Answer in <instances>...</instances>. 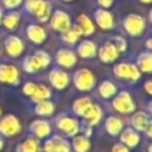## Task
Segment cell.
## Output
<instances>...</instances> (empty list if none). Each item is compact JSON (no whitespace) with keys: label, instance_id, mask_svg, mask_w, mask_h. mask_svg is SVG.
I'll return each mask as SVG.
<instances>
[{"label":"cell","instance_id":"74e56055","mask_svg":"<svg viewBox=\"0 0 152 152\" xmlns=\"http://www.w3.org/2000/svg\"><path fill=\"white\" fill-rule=\"evenodd\" d=\"M3 1H4V5L7 8H16L18 5L21 4L23 0H3Z\"/></svg>","mask_w":152,"mask_h":152},{"label":"cell","instance_id":"8d00e7d4","mask_svg":"<svg viewBox=\"0 0 152 152\" xmlns=\"http://www.w3.org/2000/svg\"><path fill=\"white\" fill-rule=\"evenodd\" d=\"M36 88H37L36 84H34V83H27L26 86H24V88H23V92H24L26 95H28V96H32V95L35 94V91H36Z\"/></svg>","mask_w":152,"mask_h":152},{"label":"cell","instance_id":"6da1fadb","mask_svg":"<svg viewBox=\"0 0 152 152\" xmlns=\"http://www.w3.org/2000/svg\"><path fill=\"white\" fill-rule=\"evenodd\" d=\"M124 28L131 36H139L143 34L145 28V21L142 16L132 13V15L127 16L124 20Z\"/></svg>","mask_w":152,"mask_h":152},{"label":"cell","instance_id":"f1b7e54d","mask_svg":"<svg viewBox=\"0 0 152 152\" xmlns=\"http://www.w3.org/2000/svg\"><path fill=\"white\" fill-rule=\"evenodd\" d=\"M99 92L103 97L110 99V97H112L113 95L116 94V87H115V84L111 83V81H104V83H102V86H100Z\"/></svg>","mask_w":152,"mask_h":152},{"label":"cell","instance_id":"8992f818","mask_svg":"<svg viewBox=\"0 0 152 152\" xmlns=\"http://www.w3.org/2000/svg\"><path fill=\"white\" fill-rule=\"evenodd\" d=\"M0 81L7 84H18L19 83V72L15 66L1 64L0 66Z\"/></svg>","mask_w":152,"mask_h":152},{"label":"cell","instance_id":"f6af8a7d","mask_svg":"<svg viewBox=\"0 0 152 152\" xmlns=\"http://www.w3.org/2000/svg\"><path fill=\"white\" fill-rule=\"evenodd\" d=\"M1 16H3V12H1V10H0V23H1Z\"/></svg>","mask_w":152,"mask_h":152},{"label":"cell","instance_id":"f546056e","mask_svg":"<svg viewBox=\"0 0 152 152\" xmlns=\"http://www.w3.org/2000/svg\"><path fill=\"white\" fill-rule=\"evenodd\" d=\"M81 35V31H80V28H79L77 26H74V28L72 29H67V31H64L63 32V39H64V42H67V43H75L76 40H77V37Z\"/></svg>","mask_w":152,"mask_h":152},{"label":"cell","instance_id":"2e32d148","mask_svg":"<svg viewBox=\"0 0 152 152\" xmlns=\"http://www.w3.org/2000/svg\"><path fill=\"white\" fill-rule=\"evenodd\" d=\"M120 139H121V142L127 145V147L134 148V147H136L137 143H139L140 136H139V134H137L135 129L127 128V129H124V131L121 132Z\"/></svg>","mask_w":152,"mask_h":152},{"label":"cell","instance_id":"f35d334b","mask_svg":"<svg viewBox=\"0 0 152 152\" xmlns=\"http://www.w3.org/2000/svg\"><path fill=\"white\" fill-rule=\"evenodd\" d=\"M112 152H129V151H128V148H127L126 145H123V144H116V145H113Z\"/></svg>","mask_w":152,"mask_h":152},{"label":"cell","instance_id":"7c38bea8","mask_svg":"<svg viewBox=\"0 0 152 152\" xmlns=\"http://www.w3.org/2000/svg\"><path fill=\"white\" fill-rule=\"evenodd\" d=\"M50 81L55 88L58 89H64L67 86H68L69 77L68 75L64 71H60V69H53L50 74Z\"/></svg>","mask_w":152,"mask_h":152},{"label":"cell","instance_id":"b9f144b4","mask_svg":"<svg viewBox=\"0 0 152 152\" xmlns=\"http://www.w3.org/2000/svg\"><path fill=\"white\" fill-rule=\"evenodd\" d=\"M151 45H152L151 40H148V42H147V47H148V48H152V47H151Z\"/></svg>","mask_w":152,"mask_h":152},{"label":"cell","instance_id":"d6a6232c","mask_svg":"<svg viewBox=\"0 0 152 152\" xmlns=\"http://www.w3.org/2000/svg\"><path fill=\"white\" fill-rule=\"evenodd\" d=\"M20 152H37V142L34 139H27L20 145Z\"/></svg>","mask_w":152,"mask_h":152},{"label":"cell","instance_id":"ba28073f","mask_svg":"<svg viewBox=\"0 0 152 152\" xmlns=\"http://www.w3.org/2000/svg\"><path fill=\"white\" fill-rule=\"evenodd\" d=\"M45 152H69V144L60 136H55L51 140L45 142L44 144Z\"/></svg>","mask_w":152,"mask_h":152},{"label":"cell","instance_id":"d6986e66","mask_svg":"<svg viewBox=\"0 0 152 152\" xmlns=\"http://www.w3.org/2000/svg\"><path fill=\"white\" fill-rule=\"evenodd\" d=\"M77 53L81 58H94V56L96 55V45L92 42L84 40V42H81L80 44H79Z\"/></svg>","mask_w":152,"mask_h":152},{"label":"cell","instance_id":"7bdbcfd3","mask_svg":"<svg viewBox=\"0 0 152 152\" xmlns=\"http://www.w3.org/2000/svg\"><path fill=\"white\" fill-rule=\"evenodd\" d=\"M3 145H4V143H3L1 137H0V150H1V148H3Z\"/></svg>","mask_w":152,"mask_h":152},{"label":"cell","instance_id":"7402d4cb","mask_svg":"<svg viewBox=\"0 0 152 152\" xmlns=\"http://www.w3.org/2000/svg\"><path fill=\"white\" fill-rule=\"evenodd\" d=\"M150 118L147 113L144 112H137L132 116V126L137 129V131H144L145 127L150 124Z\"/></svg>","mask_w":152,"mask_h":152},{"label":"cell","instance_id":"bcb514c9","mask_svg":"<svg viewBox=\"0 0 152 152\" xmlns=\"http://www.w3.org/2000/svg\"><path fill=\"white\" fill-rule=\"evenodd\" d=\"M66 1H71V0H66Z\"/></svg>","mask_w":152,"mask_h":152},{"label":"cell","instance_id":"4dcf8cb0","mask_svg":"<svg viewBox=\"0 0 152 152\" xmlns=\"http://www.w3.org/2000/svg\"><path fill=\"white\" fill-rule=\"evenodd\" d=\"M24 69H26L27 72H36V71H39V69H42V66H40V63L37 61L36 56L32 55L26 59V61H24Z\"/></svg>","mask_w":152,"mask_h":152},{"label":"cell","instance_id":"60d3db41","mask_svg":"<svg viewBox=\"0 0 152 152\" xmlns=\"http://www.w3.org/2000/svg\"><path fill=\"white\" fill-rule=\"evenodd\" d=\"M145 91H147L148 94H152V83L151 81H147V83H145Z\"/></svg>","mask_w":152,"mask_h":152},{"label":"cell","instance_id":"ac0fdd59","mask_svg":"<svg viewBox=\"0 0 152 152\" xmlns=\"http://www.w3.org/2000/svg\"><path fill=\"white\" fill-rule=\"evenodd\" d=\"M27 35H28L29 39L34 43H36V44L43 43L45 40V37H47L44 29L39 26H35V24H32V26H29L28 28H27Z\"/></svg>","mask_w":152,"mask_h":152},{"label":"cell","instance_id":"1f68e13d","mask_svg":"<svg viewBox=\"0 0 152 152\" xmlns=\"http://www.w3.org/2000/svg\"><path fill=\"white\" fill-rule=\"evenodd\" d=\"M19 23V13L18 12H11L3 19V24L7 27L8 29H13Z\"/></svg>","mask_w":152,"mask_h":152},{"label":"cell","instance_id":"ee69618b","mask_svg":"<svg viewBox=\"0 0 152 152\" xmlns=\"http://www.w3.org/2000/svg\"><path fill=\"white\" fill-rule=\"evenodd\" d=\"M140 1H143V3H151L152 0H140Z\"/></svg>","mask_w":152,"mask_h":152},{"label":"cell","instance_id":"ab89813d","mask_svg":"<svg viewBox=\"0 0 152 152\" xmlns=\"http://www.w3.org/2000/svg\"><path fill=\"white\" fill-rule=\"evenodd\" d=\"M97 1H99L100 5H103V7L108 8V7H111V5H112L113 0H97Z\"/></svg>","mask_w":152,"mask_h":152},{"label":"cell","instance_id":"277c9868","mask_svg":"<svg viewBox=\"0 0 152 152\" xmlns=\"http://www.w3.org/2000/svg\"><path fill=\"white\" fill-rule=\"evenodd\" d=\"M113 72L120 79H131V80H137L140 77V71L136 66L134 64H127V63H120L115 66Z\"/></svg>","mask_w":152,"mask_h":152},{"label":"cell","instance_id":"836d02e7","mask_svg":"<svg viewBox=\"0 0 152 152\" xmlns=\"http://www.w3.org/2000/svg\"><path fill=\"white\" fill-rule=\"evenodd\" d=\"M35 56H36L37 61L40 63V66H42V68H45V67L50 64L51 61V58L48 53H45L44 51H37L36 53H35Z\"/></svg>","mask_w":152,"mask_h":152},{"label":"cell","instance_id":"44dd1931","mask_svg":"<svg viewBox=\"0 0 152 152\" xmlns=\"http://www.w3.org/2000/svg\"><path fill=\"white\" fill-rule=\"evenodd\" d=\"M121 128H123V121L120 119L115 118V116H111V118L107 119L105 121V129L108 131V134L115 136V135L120 134Z\"/></svg>","mask_w":152,"mask_h":152},{"label":"cell","instance_id":"8fae6325","mask_svg":"<svg viewBox=\"0 0 152 152\" xmlns=\"http://www.w3.org/2000/svg\"><path fill=\"white\" fill-rule=\"evenodd\" d=\"M119 56V51L113 45V43H107L99 50V58L103 63H111L116 60Z\"/></svg>","mask_w":152,"mask_h":152},{"label":"cell","instance_id":"cb8c5ba5","mask_svg":"<svg viewBox=\"0 0 152 152\" xmlns=\"http://www.w3.org/2000/svg\"><path fill=\"white\" fill-rule=\"evenodd\" d=\"M137 66L143 72H151L152 71V55L150 52H144L137 59Z\"/></svg>","mask_w":152,"mask_h":152},{"label":"cell","instance_id":"4316f807","mask_svg":"<svg viewBox=\"0 0 152 152\" xmlns=\"http://www.w3.org/2000/svg\"><path fill=\"white\" fill-rule=\"evenodd\" d=\"M35 111H36V113H39V115L48 116L53 112V104L51 102H48V100H42V102L37 103Z\"/></svg>","mask_w":152,"mask_h":152},{"label":"cell","instance_id":"83f0119b","mask_svg":"<svg viewBox=\"0 0 152 152\" xmlns=\"http://www.w3.org/2000/svg\"><path fill=\"white\" fill-rule=\"evenodd\" d=\"M91 100L88 99V97H80V99H77L76 102L74 103V111L76 115H80L83 116V113L86 112V110L91 105Z\"/></svg>","mask_w":152,"mask_h":152},{"label":"cell","instance_id":"484cf974","mask_svg":"<svg viewBox=\"0 0 152 152\" xmlns=\"http://www.w3.org/2000/svg\"><path fill=\"white\" fill-rule=\"evenodd\" d=\"M72 144H74V148H75L76 152H87V151H89V148H91L89 140L84 136L75 137L74 142H72Z\"/></svg>","mask_w":152,"mask_h":152},{"label":"cell","instance_id":"9a60e30c","mask_svg":"<svg viewBox=\"0 0 152 152\" xmlns=\"http://www.w3.org/2000/svg\"><path fill=\"white\" fill-rule=\"evenodd\" d=\"M56 60L60 66L67 67V68H71V67L75 66L76 63V56L72 51L69 50H61L58 52V56H56Z\"/></svg>","mask_w":152,"mask_h":152},{"label":"cell","instance_id":"603a6c76","mask_svg":"<svg viewBox=\"0 0 152 152\" xmlns=\"http://www.w3.org/2000/svg\"><path fill=\"white\" fill-rule=\"evenodd\" d=\"M34 15L36 16L39 21H47L48 19H50V15H51V5H50V3L42 0V3H40L39 7L36 8V11L34 12Z\"/></svg>","mask_w":152,"mask_h":152},{"label":"cell","instance_id":"e575fe53","mask_svg":"<svg viewBox=\"0 0 152 152\" xmlns=\"http://www.w3.org/2000/svg\"><path fill=\"white\" fill-rule=\"evenodd\" d=\"M113 45L116 47V50H118L119 52H124L126 48H127L126 40H124L123 37H119V36H116L115 39H113Z\"/></svg>","mask_w":152,"mask_h":152},{"label":"cell","instance_id":"d4e9b609","mask_svg":"<svg viewBox=\"0 0 152 152\" xmlns=\"http://www.w3.org/2000/svg\"><path fill=\"white\" fill-rule=\"evenodd\" d=\"M51 97V91L47 88L45 86H37L36 91H35V94L31 96V99L34 100V102L39 103L42 102V100H48Z\"/></svg>","mask_w":152,"mask_h":152},{"label":"cell","instance_id":"30bf717a","mask_svg":"<svg viewBox=\"0 0 152 152\" xmlns=\"http://www.w3.org/2000/svg\"><path fill=\"white\" fill-rule=\"evenodd\" d=\"M23 42H21L19 37L16 36H10L7 40H5V51L10 56H13V58H18V56L21 55L23 52Z\"/></svg>","mask_w":152,"mask_h":152},{"label":"cell","instance_id":"7a4b0ae2","mask_svg":"<svg viewBox=\"0 0 152 152\" xmlns=\"http://www.w3.org/2000/svg\"><path fill=\"white\" fill-rule=\"evenodd\" d=\"M75 86L80 91H89L95 86V76L88 69H79L74 76Z\"/></svg>","mask_w":152,"mask_h":152},{"label":"cell","instance_id":"52a82bcc","mask_svg":"<svg viewBox=\"0 0 152 152\" xmlns=\"http://www.w3.org/2000/svg\"><path fill=\"white\" fill-rule=\"evenodd\" d=\"M51 26L56 31L64 32L71 27V21H69V16L63 11H56L51 18Z\"/></svg>","mask_w":152,"mask_h":152},{"label":"cell","instance_id":"5b68a950","mask_svg":"<svg viewBox=\"0 0 152 152\" xmlns=\"http://www.w3.org/2000/svg\"><path fill=\"white\" fill-rule=\"evenodd\" d=\"M20 131V123L13 115H7L0 120V132L5 136H12Z\"/></svg>","mask_w":152,"mask_h":152},{"label":"cell","instance_id":"e0dca14e","mask_svg":"<svg viewBox=\"0 0 152 152\" xmlns=\"http://www.w3.org/2000/svg\"><path fill=\"white\" fill-rule=\"evenodd\" d=\"M31 132H34L37 137H45L47 135H50L51 132V127L47 121L44 120H35L34 123L29 127Z\"/></svg>","mask_w":152,"mask_h":152},{"label":"cell","instance_id":"d590c367","mask_svg":"<svg viewBox=\"0 0 152 152\" xmlns=\"http://www.w3.org/2000/svg\"><path fill=\"white\" fill-rule=\"evenodd\" d=\"M42 3V0H26V7L31 13H34L36 11V8L39 7V4Z\"/></svg>","mask_w":152,"mask_h":152},{"label":"cell","instance_id":"9c48e42d","mask_svg":"<svg viewBox=\"0 0 152 152\" xmlns=\"http://www.w3.org/2000/svg\"><path fill=\"white\" fill-rule=\"evenodd\" d=\"M58 127L64 132V134L68 135V136H75V135L79 132L77 121L74 120V119H71V118H67V116H63V118L59 119Z\"/></svg>","mask_w":152,"mask_h":152},{"label":"cell","instance_id":"ffe728a7","mask_svg":"<svg viewBox=\"0 0 152 152\" xmlns=\"http://www.w3.org/2000/svg\"><path fill=\"white\" fill-rule=\"evenodd\" d=\"M76 26L80 28L81 35H91V34H94V31H95L94 24H92V21L89 20V18L87 15H80L79 16Z\"/></svg>","mask_w":152,"mask_h":152},{"label":"cell","instance_id":"4fadbf2b","mask_svg":"<svg viewBox=\"0 0 152 152\" xmlns=\"http://www.w3.org/2000/svg\"><path fill=\"white\" fill-rule=\"evenodd\" d=\"M95 19H96V23L99 24L100 28L103 29H110L113 26V19L108 11L105 10H99L95 12Z\"/></svg>","mask_w":152,"mask_h":152},{"label":"cell","instance_id":"3957f363","mask_svg":"<svg viewBox=\"0 0 152 152\" xmlns=\"http://www.w3.org/2000/svg\"><path fill=\"white\" fill-rule=\"evenodd\" d=\"M113 108L121 113H128L135 110V104L128 92H120L113 100Z\"/></svg>","mask_w":152,"mask_h":152},{"label":"cell","instance_id":"5bb4252c","mask_svg":"<svg viewBox=\"0 0 152 152\" xmlns=\"http://www.w3.org/2000/svg\"><path fill=\"white\" fill-rule=\"evenodd\" d=\"M83 118L87 120V123L94 126L97 124L99 120L102 119V108L96 104H91L88 108L86 110V112L83 113Z\"/></svg>","mask_w":152,"mask_h":152}]
</instances>
